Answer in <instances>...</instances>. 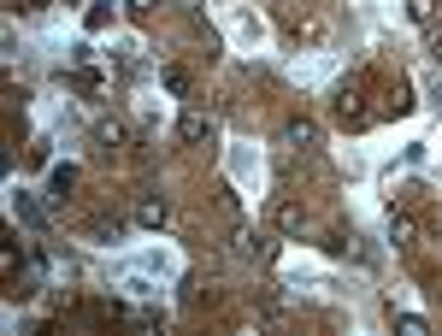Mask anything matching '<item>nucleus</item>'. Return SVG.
<instances>
[{
    "label": "nucleus",
    "instance_id": "nucleus-3",
    "mask_svg": "<svg viewBox=\"0 0 442 336\" xmlns=\"http://www.w3.org/2000/svg\"><path fill=\"white\" fill-rule=\"evenodd\" d=\"M236 248H242V254H265V236H254V230H242V236H236Z\"/></svg>",
    "mask_w": 442,
    "mask_h": 336
},
{
    "label": "nucleus",
    "instance_id": "nucleus-5",
    "mask_svg": "<svg viewBox=\"0 0 442 336\" xmlns=\"http://www.w3.org/2000/svg\"><path fill=\"white\" fill-rule=\"evenodd\" d=\"M437 65H442V42H437Z\"/></svg>",
    "mask_w": 442,
    "mask_h": 336
},
{
    "label": "nucleus",
    "instance_id": "nucleus-4",
    "mask_svg": "<svg viewBox=\"0 0 442 336\" xmlns=\"http://www.w3.org/2000/svg\"><path fill=\"white\" fill-rule=\"evenodd\" d=\"M413 18H419V24H430V18H437V0H413Z\"/></svg>",
    "mask_w": 442,
    "mask_h": 336
},
{
    "label": "nucleus",
    "instance_id": "nucleus-1",
    "mask_svg": "<svg viewBox=\"0 0 442 336\" xmlns=\"http://www.w3.org/2000/svg\"><path fill=\"white\" fill-rule=\"evenodd\" d=\"M183 136H189V142H201V136H212V118L189 112V118H183Z\"/></svg>",
    "mask_w": 442,
    "mask_h": 336
},
{
    "label": "nucleus",
    "instance_id": "nucleus-2",
    "mask_svg": "<svg viewBox=\"0 0 442 336\" xmlns=\"http://www.w3.org/2000/svg\"><path fill=\"white\" fill-rule=\"evenodd\" d=\"M278 224H283V230H301V206H289V201H278Z\"/></svg>",
    "mask_w": 442,
    "mask_h": 336
}]
</instances>
